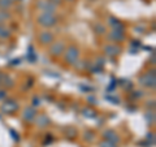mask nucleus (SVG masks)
<instances>
[{
    "label": "nucleus",
    "mask_w": 156,
    "mask_h": 147,
    "mask_svg": "<svg viewBox=\"0 0 156 147\" xmlns=\"http://www.w3.org/2000/svg\"><path fill=\"white\" fill-rule=\"evenodd\" d=\"M95 115H96V112L92 111L91 108H85L83 109V116L85 117H95Z\"/></svg>",
    "instance_id": "nucleus-18"
},
{
    "label": "nucleus",
    "mask_w": 156,
    "mask_h": 147,
    "mask_svg": "<svg viewBox=\"0 0 156 147\" xmlns=\"http://www.w3.org/2000/svg\"><path fill=\"white\" fill-rule=\"evenodd\" d=\"M99 147H117L115 143H112V142H109V141H101L100 143H99Z\"/></svg>",
    "instance_id": "nucleus-19"
},
{
    "label": "nucleus",
    "mask_w": 156,
    "mask_h": 147,
    "mask_svg": "<svg viewBox=\"0 0 156 147\" xmlns=\"http://www.w3.org/2000/svg\"><path fill=\"white\" fill-rule=\"evenodd\" d=\"M156 83V74L155 70H150L147 73H144L139 77V85L143 87H148V89H154Z\"/></svg>",
    "instance_id": "nucleus-3"
},
{
    "label": "nucleus",
    "mask_w": 156,
    "mask_h": 147,
    "mask_svg": "<svg viewBox=\"0 0 156 147\" xmlns=\"http://www.w3.org/2000/svg\"><path fill=\"white\" fill-rule=\"evenodd\" d=\"M108 39L111 42H115V43L124 42L125 41V33H124V30H111L108 34Z\"/></svg>",
    "instance_id": "nucleus-7"
},
{
    "label": "nucleus",
    "mask_w": 156,
    "mask_h": 147,
    "mask_svg": "<svg viewBox=\"0 0 156 147\" xmlns=\"http://www.w3.org/2000/svg\"><path fill=\"white\" fill-rule=\"evenodd\" d=\"M11 35H12L11 30L8 27H5L4 23H0V39H8Z\"/></svg>",
    "instance_id": "nucleus-15"
},
{
    "label": "nucleus",
    "mask_w": 156,
    "mask_h": 147,
    "mask_svg": "<svg viewBox=\"0 0 156 147\" xmlns=\"http://www.w3.org/2000/svg\"><path fill=\"white\" fill-rule=\"evenodd\" d=\"M9 18H11V13H8L5 9H0V23H4Z\"/></svg>",
    "instance_id": "nucleus-16"
},
{
    "label": "nucleus",
    "mask_w": 156,
    "mask_h": 147,
    "mask_svg": "<svg viewBox=\"0 0 156 147\" xmlns=\"http://www.w3.org/2000/svg\"><path fill=\"white\" fill-rule=\"evenodd\" d=\"M120 52H121V48L117 46V45H107L104 47V53H105L107 56H109V57L119 56Z\"/></svg>",
    "instance_id": "nucleus-10"
},
{
    "label": "nucleus",
    "mask_w": 156,
    "mask_h": 147,
    "mask_svg": "<svg viewBox=\"0 0 156 147\" xmlns=\"http://www.w3.org/2000/svg\"><path fill=\"white\" fill-rule=\"evenodd\" d=\"M56 7L57 5L52 0H38L37 3V8L42 11V13H55Z\"/></svg>",
    "instance_id": "nucleus-5"
},
{
    "label": "nucleus",
    "mask_w": 156,
    "mask_h": 147,
    "mask_svg": "<svg viewBox=\"0 0 156 147\" xmlns=\"http://www.w3.org/2000/svg\"><path fill=\"white\" fill-rule=\"evenodd\" d=\"M69 2H73V0H69Z\"/></svg>",
    "instance_id": "nucleus-23"
},
{
    "label": "nucleus",
    "mask_w": 156,
    "mask_h": 147,
    "mask_svg": "<svg viewBox=\"0 0 156 147\" xmlns=\"http://www.w3.org/2000/svg\"><path fill=\"white\" fill-rule=\"evenodd\" d=\"M62 55H64V60L66 64L76 65L78 63V59H80V50H78V47H76L74 45H72L65 48Z\"/></svg>",
    "instance_id": "nucleus-1"
},
{
    "label": "nucleus",
    "mask_w": 156,
    "mask_h": 147,
    "mask_svg": "<svg viewBox=\"0 0 156 147\" xmlns=\"http://www.w3.org/2000/svg\"><path fill=\"white\" fill-rule=\"evenodd\" d=\"M34 121H35V124L39 128H44V126H48V124H50V119L46 115H37Z\"/></svg>",
    "instance_id": "nucleus-14"
},
{
    "label": "nucleus",
    "mask_w": 156,
    "mask_h": 147,
    "mask_svg": "<svg viewBox=\"0 0 156 147\" xmlns=\"http://www.w3.org/2000/svg\"><path fill=\"white\" fill-rule=\"evenodd\" d=\"M95 31L98 34H104L105 33V27L101 25V23H96V25H95Z\"/></svg>",
    "instance_id": "nucleus-20"
},
{
    "label": "nucleus",
    "mask_w": 156,
    "mask_h": 147,
    "mask_svg": "<svg viewBox=\"0 0 156 147\" xmlns=\"http://www.w3.org/2000/svg\"><path fill=\"white\" fill-rule=\"evenodd\" d=\"M108 25L112 27V30H125L124 23L117 20L116 17H109L108 18Z\"/></svg>",
    "instance_id": "nucleus-12"
},
{
    "label": "nucleus",
    "mask_w": 156,
    "mask_h": 147,
    "mask_svg": "<svg viewBox=\"0 0 156 147\" xmlns=\"http://www.w3.org/2000/svg\"><path fill=\"white\" fill-rule=\"evenodd\" d=\"M65 43L58 41V42H52L51 43V47H50V55L53 57H58L61 56L65 51Z\"/></svg>",
    "instance_id": "nucleus-6"
},
{
    "label": "nucleus",
    "mask_w": 156,
    "mask_h": 147,
    "mask_svg": "<svg viewBox=\"0 0 156 147\" xmlns=\"http://www.w3.org/2000/svg\"><path fill=\"white\" fill-rule=\"evenodd\" d=\"M17 109H18V103L14 99H11V98H8V99L5 98V100L0 106V111L4 115H13L14 112H17Z\"/></svg>",
    "instance_id": "nucleus-4"
},
{
    "label": "nucleus",
    "mask_w": 156,
    "mask_h": 147,
    "mask_svg": "<svg viewBox=\"0 0 156 147\" xmlns=\"http://www.w3.org/2000/svg\"><path fill=\"white\" fill-rule=\"evenodd\" d=\"M5 98H7V91L0 89V100H4Z\"/></svg>",
    "instance_id": "nucleus-21"
},
{
    "label": "nucleus",
    "mask_w": 156,
    "mask_h": 147,
    "mask_svg": "<svg viewBox=\"0 0 156 147\" xmlns=\"http://www.w3.org/2000/svg\"><path fill=\"white\" fill-rule=\"evenodd\" d=\"M39 42H41V45L43 46H47V45H51V43L53 42V39H55V37H53V34L51 31H42L41 34H39Z\"/></svg>",
    "instance_id": "nucleus-8"
},
{
    "label": "nucleus",
    "mask_w": 156,
    "mask_h": 147,
    "mask_svg": "<svg viewBox=\"0 0 156 147\" xmlns=\"http://www.w3.org/2000/svg\"><path fill=\"white\" fill-rule=\"evenodd\" d=\"M38 25H41L42 27H52L57 23V17L55 16V13H41L37 17Z\"/></svg>",
    "instance_id": "nucleus-2"
},
{
    "label": "nucleus",
    "mask_w": 156,
    "mask_h": 147,
    "mask_svg": "<svg viewBox=\"0 0 156 147\" xmlns=\"http://www.w3.org/2000/svg\"><path fill=\"white\" fill-rule=\"evenodd\" d=\"M13 4V0H0V9H9Z\"/></svg>",
    "instance_id": "nucleus-17"
},
{
    "label": "nucleus",
    "mask_w": 156,
    "mask_h": 147,
    "mask_svg": "<svg viewBox=\"0 0 156 147\" xmlns=\"http://www.w3.org/2000/svg\"><path fill=\"white\" fill-rule=\"evenodd\" d=\"M13 2H21V0H13Z\"/></svg>",
    "instance_id": "nucleus-22"
},
{
    "label": "nucleus",
    "mask_w": 156,
    "mask_h": 147,
    "mask_svg": "<svg viewBox=\"0 0 156 147\" xmlns=\"http://www.w3.org/2000/svg\"><path fill=\"white\" fill-rule=\"evenodd\" d=\"M0 85H3L4 87H7V89H11V87H13V85H14V81L11 76L4 74L3 73L2 78H0Z\"/></svg>",
    "instance_id": "nucleus-13"
},
{
    "label": "nucleus",
    "mask_w": 156,
    "mask_h": 147,
    "mask_svg": "<svg viewBox=\"0 0 156 147\" xmlns=\"http://www.w3.org/2000/svg\"><path fill=\"white\" fill-rule=\"evenodd\" d=\"M103 138L105 141L112 142V143H115V145H117L120 142V137L117 135V133H116V131H113V130H105L103 133Z\"/></svg>",
    "instance_id": "nucleus-11"
},
{
    "label": "nucleus",
    "mask_w": 156,
    "mask_h": 147,
    "mask_svg": "<svg viewBox=\"0 0 156 147\" xmlns=\"http://www.w3.org/2000/svg\"><path fill=\"white\" fill-rule=\"evenodd\" d=\"M37 109H35V107H26L25 109H23V120L27 121V122H31L35 120V117H37Z\"/></svg>",
    "instance_id": "nucleus-9"
}]
</instances>
